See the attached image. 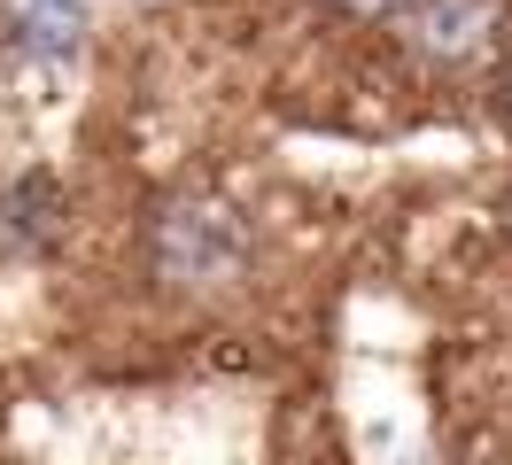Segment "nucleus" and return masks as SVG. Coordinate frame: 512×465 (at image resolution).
I'll return each mask as SVG.
<instances>
[{"mask_svg": "<svg viewBox=\"0 0 512 465\" xmlns=\"http://www.w3.org/2000/svg\"><path fill=\"white\" fill-rule=\"evenodd\" d=\"M326 8H342V16H396L404 0H326Z\"/></svg>", "mask_w": 512, "mask_h": 465, "instance_id": "obj_5", "label": "nucleus"}, {"mask_svg": "<svg viewBox=\"0 0 512 465\" xmlns=\"http://www.w3.org/2000/svg\"><path fill=\"white\" fill-rule=\"evenodd\" d=\"M140 256H148V279L163 295H233L241 279L256 272V225L218 194H163L148 233H140Z\"/></svg>", "mask_w": 512, "mask_h": 465, "instance_id": "obj_1", "label": "nucleus"}, {"mask_svg": "<svg viewBox=\"0 0 512 465\" xmlns=\"http://www.w3.org/2000/svg\"><path fill=\"white\" fill-rule=\"evenodd\" d=\"M55 225H63V194H55L47 171H32V179L0 202V233H8L16 248H47V241H55Z\"/></svg>", "mask_w": 512, "mask_h": 465, "instance_id": "obj_3", "label": "nucleus"}, {"mask_svg": "<svg viewBox=\"0 0 512 465\" xmlns=\"http://www.w3.org/2000/svg\"><path fill=\"white\" fill-rule=\"evenodd\" d=\"M489 109H497V124L512 132V55L497 62V86H489Z\"/></svg>", "mask_w": 512, "mask_h": 465, "instance_id": "obj_4", "label": "nucleus"}, {"mask_svg": "<svg viewBox=\"0 0 512 465\" xmlns=\"http://www.w3.org/2000/svg\"><path fill=\"white\" fill-rule=\"evenodd\" d=\"M396 47L435 70V78H466V70H497L512 47V8L505 0H404L396 16Z\"/></svg>", "mask_w": 512, "mask_h": 465, "instance_id": "obj_2", "label": "nucleus"}]
</instances>
